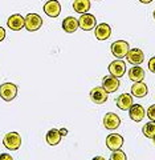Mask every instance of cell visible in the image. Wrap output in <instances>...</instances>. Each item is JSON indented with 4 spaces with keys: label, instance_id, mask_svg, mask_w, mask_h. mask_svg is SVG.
<instances>
[{
    "label": "cell",
    "instance_id": "cell-12",
    "mask_svg": "<svg viewBox=\"0 0 155 160\" xmlns=\"http://www.w3.org/2000/svg\"><path fill=\"white\" fill-rule=\"evenodd\" d=\"M119 124H121V119H119L118 115L113 113V112H109L105 115V118H103L105 128L110 129V131H114V129H117L119 127Z\"/></svg>",
    "mask_w": 155,
    "mask_h": 160
},
{
    "label": "cell",
    "instance_id": "cell-7",
    "mask_svg": "<svg viewBox=\"0 0 155 160\" xmlns=\"http://www.w3.org/2000/svg\"><path fill=\"white\" fill-rule=\"evenodd\" d=\"M102 88L107 93L116 92L117 89L119 88V80H118V78L113 76V75H107V76H105L103 80H102Z\"/></svg>",
    "mask_w": 155,
    "mask_h": 160
},
{
    "label": "cell",
    "instance_id": "cell-14",
    "mask_svg": "<svg viewBox=\"0 0 155 160\" xmlns=\"http://www.w3.org/2000/svg\"><path fill=\"white\" fill-rule=\"evenodd\" d=\"M129 115H130V119L134 120V122H142V119L146 116V111L144 108L141 106V104H133L131 108L129 109Z\"/></svg>",
    "mask_w": 155,
    "mask_h": 160
},
{
    "label": "cell",
    "instance_id": "cell-20",
    "mask_svg": "<svg viewBox=\"0 0 155 160\" xmlns=\"http://www.w3.org/2000/svg\"><path fill=\"white\" fill-rule=\"evenodd\" d=\"M92 4L90 0H74L73 2V9L78 13H86L89 9H90Z\"/></svg>",
    "mask_w": 155,
    "mask_h": 160
},
{
    "label": "cell",
    "instance_id": "cell-22",
    "mask_svg": "<svg viewBox=\"0 0 155 160\" xmlns=\"http://www.w3.org/2000/svg\"><path fill=\"white\" fill-rule=\"evenodd\" d=\"M142 132L146 138L148 139H154L155 138V122H150V123H146L142 128Z\"/></svg>",
    "mask_w": 155,
    "mask_h": 160
},
{
    "label": "cell",
    "instance_id": "cell-23",
    "mask_svg": "<svg viewBox=\"0 0 155 160\" xmlns=\"http://www.w3.org/2000/svg\"><path fill=\"white\" fill-rule=\"evenodd\" d=\"M110 160H127L126 153L122 152L121 149H117V151H113L112 156H110Z\"/></svg>",
    "mask_w": 155,
    "mask_h": 160
},
{
    "label": "cell",
    "instance_id": "cell-29",
    "mask_svg": "<svg viewBox=\"0 0 155 160\" xmlns=\"http://www.w3.org/2000/svg\"><path fill=\"white\" fill-rule=\"evenodd\" d=\"M92 160H106V159H105L103 156H96V158H93Z\"/></svg>",
    "mask_w": 155,
    "mask_h": 160
},
{
    "label": "cell",
    "instance_id": "cell-31",
    "mask_svg": "<svg viewBox=\"0 0 155 160\" xmlns=\"http://www.w3.org/2000/svg\"><path fill=\"white\" fill-rule=\"evenodd\" d=\"M153 16H154V19H155V9H154V12H153Z\"/></svg>",
    "mask_w": 155,
    "mask_h": 160
},
{
    "label": "cell",
    "instance_id": "cell-8",
    "mask_svg": "<svg viewBox=\"0 0 155 160\" xmlns=\"http://www.w3.org/2000/svg\"><path fill=\"white\" fill-rule=\"evenodd\" d=\"M126 59H127L129 63L134 64V66H139V64H142L143 60H144V53L142 52L141 48H131V49H129Z\"/></svg>",
    "mask_w": 155,
    "mask_h": 160
},
{
    "label": "cell",
    "instance_id": "cell-18",
    "mask_svg": "<svg viewBox=\"0 0 155 160\" xmlns=\"http://www.w3.org/2000/svg\"><path fill=\"white\" fill-rule=\"evenodd\" d=\"M129 79L131 82L137 83V82H142L144 79V69L139 66L131 67V69H129Z\"/></svg>",
    "mask_w": 155,
    "mask_h": 160
},
{
    "label": "cell",
    "instance_id": "cell-25",
    "mask_svg": "<svg viewBox=\"0 0 155 160\" xmlns=\"http://www.w3.org/2000/svg\"><path fill=\"white\" fill-rule=\"evenodd\" d=\"M148 69L153 73H155V56H153L151 59H150V62H148Z\"/></svg>",
    "mask_w": 155,
    "mask_h": 160
},
{
    "label": "cell",
    "instance_id": "cell-28",
    "mask_svg": "<svg viewBox=\"0 0 155 160\" xmlns=\"http://www.w3.org/2000/svg\"><path fill=\"white\" fill-rule=\"evenodd\" d=\"M60 133H61V136H66V135H68V129L66 128H61V129H60Z\"/></svg>",
    "mask_w": 155,
    "mask_h": 160
},
{
    "label": "cell",
    "instance_id": "cell-16",
    "mask_svg": "<svg viewBox=\"0 0 155 160\" xmlns=\"http://www.w3.org/2000/svg\"><path fill=\"white\" fill-rule=\"evenodd\" d=\"M94 35H96V38L98 40H106L110 38V35H112V27L109 26L106 23H101L96 26V31H94Z\"/></svg>",
    "mask_w": 155,
    "mask_h": 160
},
{
    "label": "cell",
    "instance_id": "cell-17",
    "mask_svg": "<svg viewBox=\"0 0 155 160\" xmlns=\"http://www.w3.org/2000/svg\"><path fill=\"white\" fill-rule=\"evenodd\" d=\"M78 28V19L73 16H68L62 20V29L68 33L76 32V29Z\"/></svg>",
    "mask_w": 155,
    "mask_h": 160
},
{
    "label": "cell",
    "instance_id": "cell-3",
    "mask_svg": "<svg viewBox=\"0 0 155 160\" xmlns=\"http://www.w3.org/2000/svg\"><path fill=\"white\" fill-rule=\"evenodd\" d=\"M25 29L29 32H34V31H37V29L41 28L43 26V19L41 16H39L37 13H28L25 18Z\"/></svg>",
    "mask_w": 155,
    "mask_h": 160
},
{
    "label": "cell",
    "instance_id": "cell-19",
    "mask_svg": "<svg viewBox=\"0 0 155 160\" xmlns=\"http://www.w3.org/2000/svg\"><path fill=\"white\" fill-rule=\"evenodd\" d=\"M147 92H148L147 86L143 82H137L131 87V95H133V96H135V98H143V96H146Z\"/></svg>",
    "mask_w": 155,
    "mask_h": 160
},
{
    "label": "cell",
    "instance_id": "cell-15",
    "mask_svg": "<svg viewBox=\"0 0 155 160\" xmlns=\"http://www.w3.org/2000/svg\"><path fill=\"white\" fill-rule=\"evenodd\" d=\"M133 104H134L133 95H130V93H121L117 98V106L118 108L123 109V111H129Z\"/></svg>",
    "mask_w": 155,
    "mask_h": 160
},
{
    "label": "cell",
    "instance_id": "cell-10",
    "mask_svg": "<svg viewBox=\"0 0 155 160\" xmlns=\"http://www.w3.org/2000/svg\"><path fill=\"white\" fill-rule=\"evenodd\" d=\"M44 12L49 18H57L60 12H61V4L57 0H49V2L44 4Z\"/></svg>",
    "mask_w": 155,
    "mask_h": 160
},
{
    "label": "cell",
    "instance_id": "cell-2",
    "mask_svg": "<svg viewBox=\"0 0 155 160\" xmlns=\"http://www.w3.org/2000/svg\"><path fill=\"white\" fill-rule=\"evenodd\" d=\"M17 95V87L13 83H4L0 86V98L4 102H12Z\"/></svg>",
    "mask_w": 155,
    "mask_h": 160
},
{
    "label": "cell",
    "instance_id": "cell-5",
    "mask_svg": "<svg viewBox=\"0 0 155 160\" xmlns=\"http://www.w3.org/2000/svg\"><path fill=\"white\" fill-rule=\"evenodd\" d=\"M97 26V20L96 16H93L92 13H82L78 18V27L84 29V31H92L93 28H96Z\"/></svg>",
    "mask_w": 155,
    "mask_h": 160
},
{
    "label": "cell",
    "instance_id": "cell-24",
    "mask_svg": "<svg viewBox=\"0 0 155 160\" xmlns=\"http://www.w3.org/2000/svg\"><path fill=\"white\" fill-rule=\"evenodd\" d=\"M147 116L151 122H155V104H153V106L147 109Z\"/></svg>",
    "mask_w": 155,
    "mask_h": 160
},
{
    "label": "cell",
    "instance_id": "cell-11",
    "mask_svg": "<svg viewBox=\"0 0 155 160\" xmlns=\"http://www.w3.org/2000/svg\"><path fill=\"white\" fill-rule=\"evenodd\" d=\"M7 26L12 29V31H20L21 28H24L25 26V19H24L21 15L15 13L12 16H9L7 20Z\"/></svg>",
    "mask_w": 155,
    "mask_h": 160
},
{
    "label": "cell",
    "instance_id": "cell-32",
    "mask_svg": "<svg viewBox=\"0 0 155 160\" xmlns=\"http://www.w3.org/2000/svg\"><path fill=\"white\" fill-rule=\"evenodd\" d=\"M154 144H155V138H154Z\"/></svg>",
    "mask_w": 155,
    "mask_h": 160
},
{
    "label": "cell",
    "instance_id": "cell-6",
    "mask_svg": "<svg viewBox=\"0 0 155 160\" xmlns=\"http://www.w3.org/2000/svg\"><path fill=\"white\" fill-rule=\"evenodd\" d=\"M109 72H110V75H113V76H116L118 79L122 78L125 72H126V63H125L122 59L114 60V62L109 64Z\"/></svg>",
    "mask_w": 155,
    "mask_h": 160
},
{
    "label": "cell",
    "instance_id": "cell-13",
    "mask_svg": "<svg viewBox=\"0 0 155 160\" xmlns=\"http://www.w3.org/2000/svg\"><path fill=\"white\" fill-rule=\"evenodd\" d=\"M90 99L96 104H103L107 100V92L102 87H94L90 91Z\"/></svg>",
    "mask_w": 155,
    "mask_h": 160
},
{
    "label": "cell",
    "instance_id": "cell-30",
    "mask_svg": "<svg viewBox=\"0 0 155 160\" xmlns=\"http://www.w3.org/2000/svg\"><path fill=\"white\" fill-rule=\"evenodd\" d=\"M139 2L143 3V4H150V3L153 2V0H139Z\"/></svg>",
    "mask_w": 155,
    "mask_h": 160
},
{
    "label": "cell",
    "instance_id": "cell-9",
    "mask_svg": "<svg viewBox=\"0 0 155 160\" xmlns=\"http://www.w3.org/2000/svg\"><path fill=\"white\" fill-rule=\"evenodd\" d=\"M123 146V138L118 133H110L106 138V147L110 151H117V149H121V147Z\"/></svg>",
    "mask_w": 155,
    "mask_h": 160
},
{
    "label": "cell",
    "instance_id": "cell-4",
    "mask_svg": "<svg viewBox=\"0 0 155 160\" xmlns=\"http://www.w3.org/2000/svg\"><path fill=\"white\" fill-rule=\"evenodd\" d=\"M112 53L116 56L117 59H123V58H126V55L129 52V43L127 42H125V40H117V42H114L112 44Z\"/></svg>",
    "mask_w": 155,
    "mask_h": 160
},
{
    "label": "cell",
    "instance_id": "cell-1",
    "mask_svg": "<svg viewBox=\"0 0 155 160\" xmlns=\"http://www.w3.org/2000/svg\"><path fill=\"white\" fill-rule=\"evenodd\" d=\"M3 144L7 149H9V151L19 149L20 146H21V136H20L17 132H8V133L4 135Z\"/></svg>",
    "mask_w": 155,
    "mask_h": 160
},
{
    "label": "cell",
    "instance_id": "cell-21",
    "mask_svg": "<svg viewBox=\"0 0 155 160\" xmlns=\"http://www.w3.org/2000/svg\"><path fill=\"white\" fill-rule=\"evenodd\" d=\"M47 143L49 146H57V144L61 142V133H60V129H51V131L47 132Z\"/></svg>",
    "mask_w": 155,
    "mask_h": 160
},
{
    "label": "cell",
    "instance_id": "cell-26",
    "mask_svg": "<svg viewBox=\"0 0 155 160\" xmlns=\"http://www.w3.org/2000/svg\"><path fill=\"white\" fill-rule=\"evenodd\" d=\"M0 160H13V158L8 153H2L0 155Z\"/></svg>",
    "mask_w": 155,
    "mask_h": 160
},
{
    "label": "cell",
    "instance_id": "cell-27",
    "mask_svg": "<svg viewBox=\"0 0 155 160\" xmlns=\"http://www.w3.org/2000/svg\"><path fill=\"white\" fill-rule=\"evenodd\" d=\"M4 38H6V31H4L3 27H0V42H3Z\"/></svg>",
    "mask_w": 155,
    "mask_h": 160
}]
</instances>
